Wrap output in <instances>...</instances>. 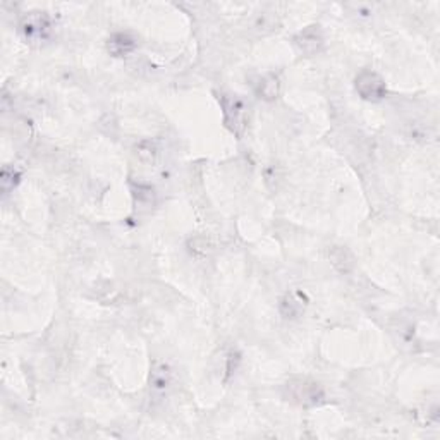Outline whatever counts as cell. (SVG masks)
<instances>
[{"mask_svg": "<svg viewBox=\"0 0 440 440\" xmlns=\"http://www.w3.org/2000/svg\"><path fill=\"white\" fill-rule=\"evenodd\" d=\"M285 395L299 406H317L325 399L320 384L310 379H292L285 384Z\"/></svg>", "mask_w": 440, "mask_h": 440, "instance_id": "1", "label": "cell"}, {"mask_svg": "<svg viewBox=\"0 0 440 440\" xmlns=\"http://www.w3.org/2000/svg\"><path fill=\"white\" fill-rule=\"evenodd\" d=\"M21 35L29 45H43L52 36V19L47 13H31L21 21Z\"/></svg>", "mask_w": 440, "mask_h": 440, "instance_id": "2", "label": "cell"}, {"mask_svg": "<svg viewBox=\"0 0 440 440\" xmlns=\"http://www.w3.org/2000/svg\"><path fill=\"white\" fill-rule=\"evenodd\" d=\"M220 107L223 112V123L234 136L241 138L246 129V107L236 95H222Z\"/></svg>", "mask_w": 440, "mask_h": 440, "instance_id": "3", "label": "cell"}, {"mask_svg": "<svg viewBox=\"0 0 440 440\" xmlns=\"http://www.w3.org/2000/svg\"><path fill=\"white\" fill-rule=\"evenodd\" d=\"M354 88L358 95L366 102H382L387 97V84L382 79V76L377 74L372 69H363L354 79Z\"/></svg>", "mask_w": 440, "mask_h": 440, "instance_id": "4", "label": "cell"}, {"mask_svg": "<svg viewBox=\"0 0 440 440\" xmlns=\"http://www.w3.org/2000/svg\"><path fill=\"white\" fill-rule=\"evenodd\" d=\"M294 45L298 50L304 55H315L324 50L325 38L322 28L318 24H311V26L301 29L298 35L294 36Z\"/></svg>", "mask_w": 440, "mask_h": 440, "instance_id": "5", "label": "cell"}, {"mask_svg": "<svg viewBox=\"0 0 440 440\" xmlns=\"http://www.w3.org/2000/svg\"><path fill=\"white\" fill-rule=\"evenodd\" d=\"M306 304H308V298L306 294H303L301 291H289L282 296L281 303H278V311H281L282 317L285 318H299L306 310Z\"/></svg>", "mask_w": 440, "mask_h": 440, "instance_id": "6", "label": "cell"}, {"mask_svg": "<svg viewBox=\"0 0 440 440\" xmlns=\"http://www.w3.org/2000/svg\"><path fill=\"white\" fill-rule=\"evenodd\" d=\"M164 146L159 139H141L136 146H134V155L141 164L145 165H155L162 159Z\"/></svg>", "mask_w": 440, "mask_h": 440, "instance_id": "7", "label": "cell"}, {"mask_svg": "<svg viewBox=\"0 0 440 440\" xmlns=\"http://www.w3.org/2000/svg\"><path fill=\"white\" fill-rule=\"evenodd\" d=\"M138 42L131 33L119 31L113 33L112 36L107 40V50L112 57H126L131 52H134Z\"/></svg>", "mask_w": 440, "mask_h": 440, "instance_id": "8", "label": "cell"}, {"mask_svg": "<svg viewBox=\"0 0 440 440\" xmlns=\"http://www.w3.org/2000/svg\"><path fill=\"white\" fill-rule=\"evenodd\" d=\"M172 387V372L167 365H159L153 368L150 375V388L155 395L167 394L168 388Z\"/></svg>", "mask_w": 440, "mask_h": 440, "instance_id": "9", "label": "cell"}, {"mask_svg": "<svg viewBox=\"0 0 440 440\" xmlns=\"http://www.w3.org/2000/svg\"><path fill=\"white\" fill-rule=\"evenodd\" d=\"M282 91V83L281 78L277 74H267L260 79L258 84H256V93L262 100L265 102H272L275 98H278Z\"/></svg>", "mask_w": 440, "mask_h": 440, "instance_id": "10", "label": "cell"}, {"mask_svg": "<svg viewBox=\"0 0 440 440\" xmlns=\"http://www.w3.org/2000/svg\"><path fill=\"white\" fill-rule=\"evenodd\" d=\"M329 258L339 272L346 274L354 267V256L346 246H333L329 251Z\"/></svg>", "mask_w": 440, "mask_h": 440, "instance_id": "11", "label": "cell"}, {"mask_svg": "<svg viewBox=\"0 0 440 440\" xmlns=\"http://www.w3.org/2000/svg\"><path fill=\"white\" fill-rule=\"evenodd\" d=\"M134 194V201L139 208H152L155 205V191H153L152 186H146V184H138L136 188L133 189Z\"/></svg>", "mask_w": 440, "mask_h": 440, "instance_id": "12", "label": "cell"}, {"mask_svg": "<svg viewBox=\"0 0 440 440\" xmlns=\"http://www.w3.org/2000/svg\"><path fill=\"white\" fill-rule=\"evenodd\" d=\"M21 181V172L13 167H3L2 175H0V186H2L3 196H7Z\"/></svg>", "mask_w": 440, "mask_h": 440, "instance_id": "13", "label": "cell"}]
</instances>
